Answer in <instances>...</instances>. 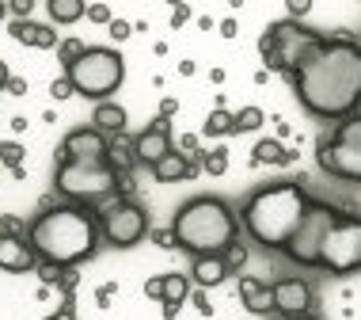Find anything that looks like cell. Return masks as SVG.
I'll use <instances>...</instances> for the list:
<instances>
[{
  "label": "cell",
  "mask_w": 361,
  "mask_h": 320,
  "mask_svg": "<svg viewBox=\"0 0 361 320\" xmlns=\"http://www.w3.org/2000/svg\"><path fill=\"white\" fill-rule=\"evenodd\" d=\"M300 107L316 119L343 122L361 107V46L354 38L319 35L289 73Z\"/></svg>",
  "instance_id": "cell-1"
},
{
  "label": "cell",
  "mask_w": 361,
  "mask_h": 320,
  "mask_svg": "<svg viewBox=\"0 0 361 320\" xmlns=\"http://www.w3.org/2000/svg\"><path fill=\"white\" fill-rule=\"evenodd\" d=\"M99 213L87 206H50L35 221H27V244L38 256V263L54 267H76L95 256L99 248Z\"/></svg>",
  "instance_id": "cell-2"
},
{
  "label": "cell",
  "mask_w": 361,
  "mask_h": 320,
  "mask_svg": "<svg viewBox=\"0 0 361 320\" xmlns=\"http://www.w3.org/2000/svg\"><path fill=\"white\" fill-rule=\"evenodd\" d=\"M308 206H312V195L300 183H293V179L270 183V187H259L255 195L243 202V229H247V237L255 244L281 251L289 244V237L297 232Z\"/></svg>",
  "instance_id": "cell-3"
},
{
  "label": "cell",
  "mask_w": 361,
  "mask_h": 320,
  "mask_svg": "<svg viewBox=\"0 0 361 320\" xmlns=\"http://www.w3.org/2000/svg\"><path fill=\"white\" fill-rule=\"evenodd\" d=\"M171 232H175V244L183 251H190L194 259L198 256H221V251L236 240L240 221L224 198L198 195V198L183 202V206L175 210Z\"/></svg>",
  "instance_id": "cell-4"
},
{
  "label": "cell",
  "mask_w": 361,
  "mask_h": 320,
  "mask_svg": "<svg viewBox=\"0 0 361 320\" xmlns=\"http://www.w3.org/2000/svg\"><path fill=\"white\" fill-rule=\"evenodd\" d=\"M126 176V172H122ZM118 172L106 164V157L99 160H57L54 172V191L61 198H69L73 206H87L92 210L95 202L118 198Z\"/></svg>",
  "instance_id": "cell-5"
},
{
  "label": "cell",
  "mask_w": 361,
  "mask_h": 320,
  "mask_svg": "<svg viewBox=\"0 0 361 320\" xmlns=\"http://www.w3.org/2000/svg\"><path fill=\"white\" fill-rule=\"evenodd\" d=\"M65 76H69L76 95L95 100V103H106L111 92L122 88L126 61H122L118 50H111V46H87V50L80 54V61H73L69 69H65Z\"/></svg>",
  "instance_id": "cell-6"
},
{
  "label": "cell",
  "mask_w": 361,
  "mask_h": 320,
  "mask_svg": "<svg viewBox=\"0 0 361 320\" xmlns=\"http://www.w3.org/2000/svg\"><path fill=\"white\" fill-rule=\"evenodd\" d=\"M316 160L327 176L343 183H361V111L350 114L316 145Z\"/></svg>",
  "instance_id": "cell-7"
},
{
  "label": "cell",
  "mask_w": 361,
  "mask_h": 320,
  "mask_svg": "<svg viewBox=\"0 0 361 320\" xmlns=\"http://www.w3.org/2000/svg\"><path fill=\"white\" fill-rule=\"evenodd\" d=\"M316 42H319V31H312L305 23H293V19H278V23H270L267 31H262L259 54H262L267 73L289 76L293 65H297L308 46H316Z\"/></svg>",
  "instance_id": "cell-8"
},
{
  "label": "cell",
  "mask_w": 361,
  "mask_h": 320,
  "mask_svg": "<svg viewBox=\"0 0 361 320\" xmlns=\"http://www.w3.org/2000/svg\"><path fill=\"white\" fill-rule=\"evenodd\" d=\"M316 267L331 275H357L361 271V213H338V221L327 229L324 244H319Z\"/></svg>",
  "instance_id": "cell-9"
},
{
  "label": "cell",
  "mask_w": 361,
  "mask_h": 320,
  "mask_svg": "<svg viewBox=\"0 0 361 320\" xmlns=\"http://www.w3.org/2000/svg\"><path fill=\"white\" fill-rule=\"evenodd\" d=\"M338 206H331V202H319V198H312V206L308 213L300 218V225L297 232L289 237V244L281 248L286 256L293 259V263H300V267H316V256H319V244H324V237H327V229L338 221Z\"/></svg>",
  "instance_id": "cell-10"
},
{
  "label": "cell",
  "mask_w": 361,
  "mask_h": 320,
  "mask_svg": "<svg viewBox=\"0 0 361 320\" xmlns=\"http://www.w3.org/2000/svg\"><path fill=\"white\" fill-rule=\"evenodd\" d=\"M99 213V232L114 248H133L149 237V213H145L133 198H111Z\"/></svg>",
  "instance_id": "cell-11"
},
{
  "label": "cell",
  "mask_w": 361,
  "mask_h": 320,
  "mask_svg": "<svg viewBox=\"0 0 361 320\" xmlns=\"http://www.w3.org/2000/svg\"><path fill=\"white\" fill-rule=\"evenodd\" d=\"M168 153H171V122L156 114L137 138H133V157H137V164H145V168H156Z\"/></svg>",
  "instance_id": "cell-12"
},
{
  "label": "cell",
  "mask_w": 361,
  "mask_h": 320,
  "mask_svg": "<svg viewBox=\"0 0 361 320\" xmlns=\"http://www.w3.org/2000/svg\"><path fill=\"white\" fill-rule=\"evenodd\" d=\"M270 290H274V309L281 316H305L312 309V286L305 278H281Z\"/></svg>",
  "instance_id": "cell-13"
},
{
  "label": "cell",
  "mask_w": 361,
  "mask_h": 320,
  "mask_svg": "<svg viewBox=\"0 0 361 320\" xmlns=\"http://www.w3.org/2000/svg\"><path fill=\"white\" fill-rule=\"evenodd\" d=\"M38 267V256L27 244V237H4L0 232V271L8 275H27V271Z\"/></svg>",
  "instance_id": "cell-14"
},
{
  "label": "cell",
  "mask_w": 361,
  "mask_h": 320,
  "mask_svg": "<svg viewBox=\"0 0 361 320\" xmlns=\"http://www.w3.org/2000/svg\"><path fill=\"white\" fill-rule=\"evenodd\" d=\"M240 302L247 313L267 316V313H274V290L267 283H259V278H251V275H240Z\"/></svg>",
  "instance_id": "cell-15"
},
{
  "label": "cell",
  "mask_w": 361,
  "mask_h": 320,
  "mask_svg": "<svg viewBox=\"0 0 361 320\" xmlns=\"http://www.w3.org/2000/svg\"><path fill=\"white\" fill-rule=\"evenodd\" d=\"M92 126L103 134V138H122L126 126H130V114H126L122 103H111V100H106V103H95Z\"/></svg>",
  "instance_id": "cell-16"
},
{
  "label": "cell",
  "mask_w": 361,
  "mask_h": 320,
  "mask_svg": "<svg viewBox=\"0 0 361 320\" xmlns=\"http://www.w3.org/2000/svg\"><path fill=\"white\" fill-rule=\"evenodd\" d=\"M228 278V267H224L221 256H198L190 267V283H198V290H213Z\"/></svg>",
  "instance_id": "cell-17"
},
{
  "label": "cell",
  "mask_w": 361,
  "mask_h": 320,
  "mask_svg": "<svg viewBox=\"0 0 361 320\" xmlns=\"http://www.w3.org/2000/svg\"><path fill=\"white\" fill-rule=\"evenodd\" d=\"M190 294H194L190 275H183V271H171V275H164V302H160V305H183Z\"/></svg>",
  "instance_id": "cell-18"
},
{
  "label": "cell",
  "mask_w": 361,
  "mask_h": 320,
  "mask_svg": "<svg viewBox=\"0 0 361 320\" xmlns=\"http://www.w3.org/2000/svg\"><path fill=\"white\" fill-rule=\"evenodd\" d=\"M293 160H297V153L286 149V145L274 141V138L259 141L255 153H251V164H293Z\"/></svg>",
  "instance_id": "cell-19"
},
{
  "label": "cell",
  "mask_w": 361,
  "mask_h": 320,
  "mask_svg": "<svg viewBox=\"0 0 361 320\" xmlns=\"http://www.w3.org/2000/svg\"><path fill=\"white\" fill-rule=\"evenodd\" d=\"M152 179H156V183H179V179H187V157L171 149L168 157H164V160L152 168Z\"/></svg>",
  "instance_id": "cell-20"
},
{
  "label": "cell",
  "mask_w": 361,
  "mask_h": 320,
  "mask_svg": "<svg viewBox=\"0 0 361 320\" xmlns=\"http://www.w3.org/2000/svg\"><path fill=\"white\" fill-rule=\"evenodd\" d=\"M228 134H232V111L213 107L206 114V122H202V138H228Z\"/></svg>",
  "instance_id": "cell-21"
},
{
  "label": "cell",
  "mask_w": 361,
  "mask_h": 320,
  "mask_svg": "<svg viewBox=\"0 0 361 320\" xmlns=\"http://www.w3.org/2000/svg\"><path fill=\"white\" fill-rule=\"evenodd\" d=\"M262 122H267V111H262V107H240V111L232 114V134H255Z\"/></svg>",
  "instance_id": "cell-22"
},
{
  "label": "cell",
  "mask_w": 361,
  "mask_h": 320,
  "mask_svg": "<svg viewBox=\"0 0 361 320\" xmlns=\"http://www.w3.org/2000/svg\"><path fill=\"white\" fill-rule=\"evenodd\" d=\"M87 8L80 0H50V19L54 23H76V19H84Z\"/></svg>",
  "instance_id": "cell-23"
},
{
  "label": "cell",
  "mask_w": 361,
  "mask_h": 320,
  "mask_svg": "<svg viewBox=\"0 0 361 320\" xmlns=\"http://www.w3.org/2000/svg\"><path fill=\"white\" fill-rule=\"evenodd\" d=\"M198 160H202V172H209V176H224L228 172V149L224 145H217L209 153H198Z\"/></svg>",
  "instance_id": "cell-24"
},
{
  "label": "cell",
  "mask_w": 361,
  "mask_h": 320,
  "mask_svg": "<svg viewBox=\"0 0 361 320\" xmlns=\"http://www.w3.org/2000/svg\"><path fill=\"white\" fill-rule=\"evenodd\" d=\"M87 50V46L80 42V38H61V42H57V57H61V65L65 69H69L73 61H80V54Z\"/></svg>",
  "instance_id": "cell-25"
},
{
  "label": "cell",
  "mask_w": 361,
  "mask_h": 320,
  "mask_svg": "<svg viewBox=\"0 0 361 320\" xmlns=\"http://www.w3.org/2000/svg\"><path fill=\"white\" fill-rule=\"evenodd\" d=\"M23 157H27V149L19 141H0V164H8V168H23Z\"/></svg>",
  "instance_id": "cell-26"
},
{
  "label": "cell",
  "mask_w": 361,
  "mask_h": 320,
  "mask_svg": "<svg viewBox=\"0 0 361 320\" xmlns=\"http://www.w3.org/2000/svg\"><path fill=\"white\" fill-rule=\"evenodd\" d=\"M221 259H224V267H228V275L232 271H243V263H247V248H243L240 240H232V244L221 251Z\"/></svg>",
  "instance_id": "cell-27"
},
{
  "label": "cell",
  "mask_w": 361,
  "mask_h": 320,
  "mask_svg": "<svg viewBox=\"0 0 361 320\" xmlns=\"http://www.w3.org/2000/svg\"><path fill=\"white\" fill-rule=\"evenodd\" d=\"M35 19H12V27H8V35L16 38V42H23V46H35Z\"/></svg>",
  "instance_id": "cell-28"
},
{
  "label": "cell",
  "mask_w": 361,
  "mask_h": 320,
  "mask_svg": "<svg viewBox=\"0 0 361 320\" xmlns=\"http://www.w3.org/2000/svg\"><path fill=\"white\" fill-rule=\"evenodd\" d=\"M35 50H57V31L46 23L35 27Z\"/></svg>",
  "instance_id": "cell-29"
},
{
  "label": "cell",
  "mask_w": 361,
  "mask_h": 320,
  "mask_svg": "<svg viewBox=\"0 0 361 320\" xmlns=\"http://www.w3.org/2000/svg\"><path fill=\"white\" fill-rule=\"evenodd\" d=\"M61 271H65V267H54V263H38V267H35V275H38V283H42L46 290H50V286H57V283H61Z\"/></svg>",
  "instance_id": "cell-30"
},
{
  "label": "cell",
  "mask_w": 361,
  "mask_h": 320,
  "mask_svg": "<svg viewBox=\"0 0 361 320\" xmlns=\"http://www.w3.org/2000/svg\"><path fill=\"white\" fill-rule=\"evenodd\" d=\"M50 95H54V100H61V103L69 100V95H76V92H73V84H69V76H65V73L57 76V81H50Z\"/></svg>",
  "instance_id": "cell-31"
},
{
  "label": "cell",
  "mask_w": 361,
  "mask_h": 320,
  "mask_svg": "<svg viewBox=\"0 0 361 320\" xmlns=\"http://www.w3.org/2000/svg\"><path fill=\"white\" fill-rule=\"evenodd\" d=\"M0 229H4V237H23V232H27V221L8 213V218H0Z\"/></svg>",
  "instance_id": "cell-32"
},
{
  "label": "cell",
  "mask_w": 361,
  "mask_h": 320,
  "mask_svg": "<svg viewBox=\"0 0 361 320\" xmlns=\"http://www.w3.org/2000/svg\"><path fill=\"white\" fill-rule=\"evenodd\" d=\"M76 286H80V275H76V267H65L57 290H61V294H76Z\"/></svg>",
  "instance_id": "cell-33"
},
{
  "label": "cell",
  "mask_w": 361,
  "mask_h": 320,
  "mask_svg": "<svg viewBox=\"0 0 361 320\" xmlns=\"http://www.w3.org/2000/svg\"><path fill=\"white\" fill-rule=\"evenodd\" d=\"M106 31H111L114 42H126V38L133 35V23H126V19H111V27H106Z\"/></svg>",
  "instance_id": "cell-34"
},
{
  "label": "cell",
  "mask_w": 361,
  "mask_h": 320,
  "mask_svg": "<svg viewBox=\"0 0 361 320\" xmlns=\"http://www.w3.org/2000/svg\"><path fill=\"white\" fill-rule=\"evenodd\" d=\"M87 19H92V23H106V27H111V8H106V4H92V8H87V12H84Z\"/></svg>",
  "instance_id": "cell-35"
},
{
  "label": "cell",
  "mask_w": 361,
  "mask_h": 320,
  "mask_svg": "<svg viewBox=\"0 0 361 320\" xmlns=\"http://www.w3.org/2000/svg\"><path fill=\"white\" fill-rule=\"evenodd\" d=\"M145 297H149V302H164V275H156L145 283Z\"/></svg>",
  "instance_id": "cell-36"
},
{
  "label": "cell",
  "mask_w": 361,
  "mask_h": 320,
  "mask_svg": "<svg viewBox=\"0 0 361 320\" xmlns=\"http://www.w3.org/2000/svg\"><path fill=\"white\" fill-rule=\"evenodd\" d=\"M152 244H160L164 251L179 248V244H175V232H171V229H152Z\"/></svg>",
  "instance_id": "cell-37"
},
{
  "label": "cell",
  "mask_w": 361,
  "mask_h": 320,
  "mask_svg": "<svg viewBox=\"0 0 361 320\" xmlns=\"http://www.w3.org/2000/svg\"><path fill=\"white\" fill-rule=\"evenodd\" d=\"M8 12H12L16 19H31V12H35V0H12V4H8Z\"/></svg>",
  "instance_id": "cell-38"
},
{
  "label": "cell",
  "mask_w": 361,
  "mask_h": 320,
  "mask_svg": "<svg viewBox=\"0 0 361 320\" xmlns=\"http://www.w3.org/2000/svg\"><path fill=\"white\" fill-rule=\"evenodd\" d=\"M114 294H118V283H106V286H99V290H95V305H99V309H106V305H111V297Z\"/></svg>",
  "instance_id": "cell-39"
},
{
  "label": "cell",
  "mask_w": 361,
  "mask_h": 320,
  "mask_svg": "<svg viewBox=\"0 0 361 320\" xmlns=\"http://www.w3.org/2000/svg\"><path fill=\"white\" fill-rule=\"evenodd\" d=\"M179 153H183V157H198V134H183V138H179Z\"/></svg>",
  "instance_id": "cell-40"
},
{
  "label": "cell",
  "mask_w": 361,
  "mask_h": 320,
  "mask_svg": "<svg viewBox=\"0 0 361 320\" xmlns=\"http://www.w3.org/2000/svg\"><path fill=\"white\" fill-rule=\"evenodd\" d=\"M312 12V0H289V19L297 23L300 16H308Z\"/></svg>",
  "instance_id": "cell-41"
},
{
  "label": "cell",
  "mask_w": 361,
  "mask_h": 320,
  "mask_svg": "<svg viewBox=\"0 0 361 320\" xmlns=\"http://www.w3.org/2000/svg\"><path fill=\"white\" fill-rule=\"evenodd\" d=\"M194 297V309H198L202 316H213V305H209V297H206V290H198V294H190Z\"/></svg>",
  "instance_id": "cell-42"
},
{
  "label": "cell",
  "mask_w": 361,
  "mask_h": 320,
  "mask_svg": "<svg viewBox=\"0 0 361 320\" xmlns=\"http://www.w3.org/2000/svg\"><path fill=\"white\" fill-rule=\"evenodd\" d=\"M175 114H179V100H171V95H168V100H160V119H175Z\"/></svg>",
  "instance_id": "cell-43"
},
{
  "label": "cell",
  "mask_w": 361,
  "mask_h": 320,
  "mask_svg": "<svg viewBox=\"0 0 361 320\" xmlns=\"http://www.w3.org/2000/svg\"><path fill=\"white\" fill-rule=\"evenodd\" d=\"M187 19H190V8H187V4H175V8H171V27H183Z\"/></svg>",
  "instance_id": "cell-44"
},
{
  "label": "cell",
  "mask_w": 361,
  "mask_h": 320,
  "mask_svg": "<svg viewBox=\"0 0 361 320\" xmlns=\"http://www.w3.org/2000/svg\"><path fill=\"white\" fill-rule=\"evenodd\" d=\"M236 31H240V27H236V19H232V16L217 23V35H221V38H236Z\"/></svg>",
  "instance_id": "cell-45"
},
{
  "label": "cell",
  "mask_w": 361,
  "mask_h": 320,
  "mask_svg": "<svg viewBox=\"0 0 361 320\" xmlns=\"http://www.w3.org/2000/svg\"><path fill=\"white\" fill-rule=\"evenodd\" d=\"M4 92H8V95H27V81H23V76H12Z\"/></svg>",
  "instance_id": "cell-46"
},
{
  "label": "cell",
  "mask_w": 361,
  "mask_h": 320,
  "mask_svg": "<svg viewBox=\"0 0 361 320\" xmlns=\"http://www.w3.org/2000/svg\"><path fill=\"white\" fill-rule=\"evenodd\" d=\"M8 81H12V73H8V61H0V92L8 88Z\"/></svg>",
  "instance_id": "cell-47"
},
{
  "label": "cell",
  "mask_w": 361,
  "mask_h": 320,
  "mask_svg": "<svg viewBox=\"0 0 361 320\" xmlns=\"http://www.w3.org/2000/svg\"><path fill=\"white\" fill-rule=\"evenodd\" d=\"M27 126H31V122H27V119H23V114H16V119H12V130H16V134H23V130H27Z\"/></svg>",
  "instance_id": "cell-48"
},
{
  "label": "cell",
  "mask_w": 361,
  "mask_h": 320,
  "mask_svg": "<svg viewBox=\"0 0 361 320\" xmlns=\"http://www.w3.org/2000/svg\"><path fill=\"white\" fill-rule=\"evenodd\" d=\"M46 320H76V313H65V309H57V313H50Z\"/></svg>",
  "instance_id": "cell-49"
},
{
  "label": "cell",
  "mask_w": 361,
  "mask_h": 320,
  "mask_svg": "<svg viewBox=\"0 0 361 320\" xmlns=\"http://www.w3.org/2000/svg\"><path fill=\"white\" fill-rule=\"evenodd\" d=\"M194 69H198L194 61H179V73H183V76H194Z\"/></svg>",
  "instance_id": "cell-50"
},
{
  "label": "cell",
  "mask_w": 361,
  "mask_h": 320,
  "mask_svg": "<svg viewBox=\"0 0 361 320\" xmlns=\"http://www.w3.org/2000/svg\"><path fill=\"white\" fill-rule=\"evenodd\" d=\"M179 309H183V305H164V316L175 320V316H179Z\"/></svg>",
  "instance_id": "cell-51"
},
{
  "label": "cell",
  "mask_w": 361,
  "mask_h": 320,
  "mask_svg": "<svg viewBox=\"0 0 361 320\" xmlns=\"http://www.w3.org/2000/svg\"><path fill=\"white\" fill-rule=\"evenodd\" d=\"M0 19H8V4H4V0H0Z\"/></svg>",
  "instance_id": "cell-52"
},
{
  "label": "cell",
  "mask_w": 361,
  "mask_h": 320,
  "mask_svg": "<svg viewBox=\"0 0 361 320\" xmlns=\"http://www.w3.org/2000/svg\"><path fill=\"white\" fill-rule=\"evenodd\" d=\"M286 320H316V316H312V313H305V316H286Z\"/></svg>",
  "instance_id": "cell-53"
}]
</instances>
